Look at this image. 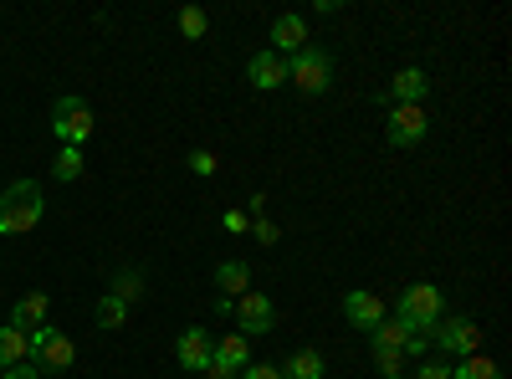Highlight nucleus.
Returning <instances> with one entry per match:
<instances>
[{
	"label": "nucleus",
	"instance_id": "obj_5",
	"mask_svg": "<svg viewBox=\"0 0 512 379\" xmlns=\"http://www.w3.org/2000/svg\"><path fill=\"white\" fill-rule=\"evenodd\" d=\"M72 359H77V344L67 339L62 328H52V323L31 328V364H36L41 374H67Z\"/></svg>",
	"mask_w": 512,
	"mask_h": 379
},
{
	"label": "nucleus",
	"instance_id": "obj_6",
	"mask_svg": "<svg viewBox=\"0 0 512 379\" xmlns=\"http://www.w3.org/2000/svg\"><path fill=\"white\" fill-rule=\"evenodd\" d=\"M431 349L456 354V359H466V354H482V328H477L472 318H441V323L431 328Z\"/></svg>",
	"mask_w": 512,
	"mask_h": 379
},
{
	"label": "nucleus",
	"instance_id": "obj_1",
	"mask_svg": "<svg viewBox=\"0 0 512 379\" xmlns=\"http://www.w3.org/2000/svg\"><path fill=\"white\" fill-rule=\"evenodd\" d=\"M41 216H47V195L36 180H16L0 195V236H26Z\"/></svg>",
	"mask_w": 512,
	"mask_h": 379
},
{
	"label": "nucleus",
	"instance_id": "obj_19",
	"mask_svg": "<svg viewBox=\"0 0 512 379\" xmlns=\"http://www.w3.org/2000/svg\"><path fill=\"white\" fill-rule=\"evenodd\" d=\"M410 333H415V328H405L400 318H384L379 328H369V349H405Z\"/></svg>",
	"mask_w": 512,
	"mask_h": 379
},
{
	"label": "nucleus",
	"instance_id": "obj_27",
	"mask_svg": "<svg viewBox=\"0 0 512 379\" xmlns=\"http://www.w3.org/2000/svg\"><path fill=\"white\" fill-rule=\"evenodd\" d=\"M190 170L210 180V175H216V154H210V149H195V154H190Z\"/></svg>",
	"mask_w": 512,
	"mask_h": 379
},
{
	"label": "nucleus",
	"instance_id": "obj_18",
	"mask_svg": "<svg viewBox=\"0 0 512 379\" xmlns=\"http://www.w3.org/2000/svg\"><path fill=\"white\" fill-rule=\"evenodd\" d=\"M31 359V333H21V328H0V369H11V364H26Z\"/></svg>",
	"mask_w": 512,
	"mask_h": 379
},
{
	"label": "nucleus",
	"instance_id": "obj_8",
	"mask_svg": "<svg viewBox=\"0 0 512 379\" xmlns=\"http://www.w3.org/2000/svg\"><path fill=\"white\" fill-rule=\"evenodd\" d=\"M251 364V339L246 333H226V339H216V349H210V379H236L241 369Z\"/></svg>",
	"mask_w": 512,
	"mask_h": 379
},
{
	"label": "nucleus",
	"instance_id": "obj_22",
	"mask_svg": "<svg viewBox=\"0 0 512 379\" xmlns=\"http://www.w3.org/2000/svg\"><path fill=\"white\" fill-rule=\"evenodd\" d=\"M128 323V303L123 298H113V292H103V303H98V328H123Z\"/></svg>",
	"mask_w": 512,
	"mask_h": 379
},
{
	"label": "nucleus",
	"instance_id": "obj_13",
	"mask_svg": "<svg viewBox=\"0 0 512 379\" xmlns=\"http://www.w3.org/2000/svg\"><path fill=\"white\" fill-rule=\"evenodd\" d=\"M210 349H216V339L205 328H185L175 344V359H180V369H210Z\"/></svg>",
	"mask_w": 512,
	"mask_h": 379
},
{
	"label": "nucleus",
	"instance_id": "obj_11",
	"mask_svg": "<svg viewBox=\"0 0 512 379\" xmlns=\"http://www.w3.org/2000/svg\"><path fill=\"white\" fill-rule=\"evenodd\" d=\"M344 318L354 323V328H379L384 323V303H379V292H369V287H354L349 298H344Z\"/></svg>",
	"mask_w": 512,
	"mask_h": 379
},
{
	"label": "nucleus",
	"instance_id": "obj_16",
	"mask_svg": "<svg viewBox=\"0 0 512 379\" xmlns=\"http://www.w3.org/2000/svg\"><path fill=\"white\" fill-rule=\"evenodd\" d=\"M216 287H221V298H246V292H251V267L246 262H221L216 267Z\"/></svg>",
	"mask_w": 512,
	"mask_h": 379
},
{
	"label": "nucleus",
	"instance_id": "obj_31",
	"mask_svg": "<svg viewBox=\"0 0 512 379\" xmlns=\"http://www.w3.org/2000/svg\"><path fill=\"white\" fill-rule=\"evenodd\" d=\"M246 226H251V221H246V210H226V231H231V236H241Z\"/></svg>",
	"mask_w": 512,
	"mask_h": 379
},
{
	"label": "nucleus",
	"instance_id": "obj_10",
	"mask_svg": "<svg viewBox=\"0 0 512 379\" xmlns=\"http://www.w3.org/2000/svg\"><path fill=\"white\" fill-rule=\"evenodd\" d=\"M246 77H251V88H256V93H277L282 82H287V57H277L272 47H267V52H256V57L246 62Z\"/></svg>",
	"mask_w": 512,
	"mask_h": 379
},
{
	"label": "nucleus",
	"instance_id": "obj_3",
	"mask_svg": "<svg viewBox=\"0 0 512 379\" xmlns=\"http://www.w3.org/2000/svg\"><path fill=\"white\" fill-rule=\"evenodd\" d=\"M93 108H88V98H77V93H62L57 103H52V134L62 139V149H82L93 139Z\"/></svg>",
	"mask_w": 512,
	"mask_h": 379
},
{
	"label": "nucleus",
	"instance_id": "obj_24",
	"mask_svg": "<svg viewBox=\"0 0 512 379\" xmlns=\"http://www.w3.org/2000/svg\"><path fill=\"white\" fill-rule=\"evenodd\" d=\"M205 31H210V16H205L200 6H185V11H180V36H190V41H200Z\"/></svg>",
	"mask_w": 512,
	"mask_h": 379
},
{
	"label": "nucleus",
	"instance_id": "obj_2",
	"mask_svg": "<svg viewBox=\"0 0 512 379\" xmlns=\"http://www.w3.org/2000/svg\"><path fill=\"white\" fill-rule=\"evenodd\" d=\"M395 318L415 333H431L441 318H446V292L436 282H410L400 287V303H395Z\"/></svg>",
	"mask_w": 512,
	"mask_h": 379
},
{
	"label": "nucleus",
	"instance_id": "obj_28",
	"mask_svg": "<svg viewBox=\"0 0 512 379\" xmlns=\"http://www.w3.org/2000/svg\"><path fill=\"white\" fill-rule=\"evenodd\" d=\"M415 379H451V369H446L441 359H420V369H415Z\"/></svg>",
	"mask_w": 512,
	"mask_h": 379
},
{
	"label": "nucleus",
	"instance_id": "obj_15",
	"mask_svg": "<svg viewBox=\"0 0 512 379\" xmlns=\"http://www.w3.org/2000/svg\"><path fill=\"white\" fill-rule=\"evenodd\" d=\"M47 313H52V298H47V292H26V298L16 303V313H11V328L31 333V328L47 323Z\"/></svg>",
	"mask_w": 512,
	"mask_h": 379
},
{
	"label": "nucleus",
	"instance_id": "obj_25",
	"mask_svg": "<svg viewBox=\"0 0 512 379\" xmlns=\"http://www.w3.org/2000/svg\"><path fill=\"white\" fill-rule=\"evenodd\" d=\"M52 175L72 185V180L82 175V149H62V154H57V164H52Z\"/></svg>",
	"mask_w": 512,
	"mask_h": 379
},
{
	"label": "nucleus",
	"instance_id": "obj_7",
	"mask_svg": "<svg viewBox=\"0 0 512 379\" xmlns=\"http://www.w3.org/2000/svg\"><path fill=\"white\" fill-rule=\"evenodd\" d=\"M236 328L246 333V339L272 333L277 328V303L267 298V292H246V298H236Z\"/></svg>",
	"mask_w": 512,
	"mask_h": 379
},
{
	"label": "nucleus",
	"instance_id": "obj_9",
	"mask_svg": "<svg viewBox=\"0 0 512 379\" xmlns=\"http://www.w3.org/2000/svg\"><path fill=\"white\" fill-rule=\"evenodd\" d=\"M425 134H431V118H425V108H390V129H384V139H390L395 149H415Z\"/></svg>",
	"mask_w": 512,
	"mask_h": 379
},
{
	"label": "nucleus",
	"instance_id": "obj_12",
	"mask_svg": "<svg viewBox=\"0 0 512 379\" xmlns=\"http://www.w3.org/2000/svg\"><path fill=\"white\" fill-rule=\"evenodd\" d=\"M303 47H308V21L292 16V11L277 16V21H272V52H277V57H292V52H303Z\"/></svg>",
	"mask_w": 512,
	"mask_h": 379
},
{
	"label": "nucleus",
	"instance_id": "obj_21",
	"mask_svg": "<svg viewBox=\"0 0 512 379\" xmlns=\"http://www.w3.org/2000/svg\"><path fill=\"white\" fill-rule=\"evenodd\" d=\"M108 292H113V298H123L128 308H134V303L144 298V277H139V272H118V277L108 282Z\"/></svg>",
	"mask_w": 512,
	"mask_h": 379
},
{
	"label": "nucleus",
	"instance_id": "obj_4",
	"mask_svg": "<svg viewBox=\"0 0 512 379\" xmlns=\"http://www.w3.org/2000/svg\"><path fill=\"white\" fill-rule=\"evenodd\" d=\"M287 82H292V88H303L308 98H323V93L333 88V57L308 41L303 52L287 57Z\"/></svg>",
	"mask_w": 512,
	"mask_h": 379
},
{
	"label": "nucleus",
	"instance_id": "obj_29",
	"mask_svg": "<svg viewBox=\"0 0 512 379\" xmlns=\"http://www.w3.org/2000/svg\"><path fill=\"white\" fill-rule=\"evenodd\" d=\"M236 379H282V369L277 364H246Z\"/></svg>",
	"mask_w": 512,
	"mask_h": 379
},
{
	"label": "nucleus",
	"instance_id": "obj_32",
	"mask_svg": "<svg viewBox=\"0 0 512 379\" xmlns=\"http://www.w3.org/2000/svg\"><path fill=\"white\" fill-rule=\"evenodd\" d=\"M256 241H277V226L272 221H256Z\"/></svg>",
	"mask_w": 512,
	"mask_h": 379
},
{
	"label": "nucleus",
	"instance_id": "obj_20",
	"mask_svg": "<svg viewBox=\"0 0 512 379\" xmlns=\"http://www.w3.org/2000/svg\"><path fill=\"white\" fill-rule=\"evenodd\" d=\"M451 379H502V369H497L487 354H466V359L451 369Z\"/></svg>",
	"mask_w": 512,
	"mask_h": 379
},
{
	"label": "nucleus",
	"instance_id": "obj_26",
	"mask_svg": "<svg viewBox=\"0 0 512 379\" xmlns=\"http://www.w3.org/2000/svg\"><path fill=\"white\" fill-rule=\"evenodd\" d=\"M400 354H405V359H425V354H431V333H410Z\"/></svg>",
	"mask_w": 512,
	"mask_h": 379
},
{
	"label": "nucleus",
	"instance_id": "obj_14",
	"mask_svg": "<svg viewBox=\"0 0 512 379\" xmlns=\"http://www.w3.org/2000/svg\"><path fill=\"white\" fill-rule=\"evenodd\" d=\"M425 93H431V77H425L420 67H400L395 82H390V103H395V108H410V103L420 108Z\"/></svg>",
	"mask_w": 512,
	"mask_h": 379
},
{
	"label": "nucleus",
	"instance_id": "obj_23",
	"mask_svg": "<svg viewBox=\"0 0 512 379\" xmlns=\"http://www.w3.org/2000/svg\"><path fill=\"white\" fill-rule=\"evenodd\" d=\"M369 359H374V369H379L384 379H405V364H410L400 349H369Z\"/></svg>",
	"mask_w": 512,
	"mask_h": 379
},
{
	"label": "nucleus",
	"instance_id": "obj_17",
	"mask_svg": "<svg viewBox=\"0 0 512 379\" xmlns=\"http://www.w3.org/2000/svg\"><path fill=\"white\" fill-rule=\"evenodd\" d=\"M282 369V379H323V354L318 349H297V354H287V364H277Z\"/></svg>",
	"mask_w": 512,
	"mask_h": 379
},
{
	"label": "nucleus",
	"instance_id": "obj_30",
	"mask_svg": "<svg viewBox=\"0 0 512 379\" xmlns=\"http://www.w3.org/2000/svg\"><path fill=\"white\" fill-rule=\"evenodd\" d=\"M0 379H41V369L26 359V364H11V369H0Z\"/></svg>",
	"mask_w": 512,
	"mask_h": 379
}]
</instances>
